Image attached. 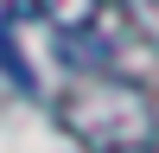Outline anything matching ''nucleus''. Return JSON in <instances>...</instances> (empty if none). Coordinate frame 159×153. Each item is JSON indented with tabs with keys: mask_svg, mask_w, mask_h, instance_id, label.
Here are the masks:
<instances>
[{
	"mask_svg": "<svg viewBox=\"0 0 159 153\" xmlns=\"http://www.w3.org/2000/svg\"><path fill=\"white\" fill-rule=\"evenodd\" d=\"M57 128L89 153H153L159 147V109L134 76L89 70L57 96Z\"/></svg>",
	"mask_w": 159,
	"mask_h": 153,
	"instance_id": "nucleus-1",
	"label": "nucleus"
},
{
	"mask_svg": "<svg viewBox=\"0 0 159 153\" xmlns=\"http://www.w3.org/2000/svg\"><path fill=\"white\" fill-rule=\"evenodd\" d=\"M38 13H45L57 32H96V13H102V0H32Z\"/></svg>",
	"mask_w": 159,
	"mask_h": 153,
	"instance_id": "nucleus-2",
	"label": "nucleus"
},
{
	"mask_svg": "<svg viewBox=\"0 0 159 153\" xmlns=\"http://www.w3.org/2000/svg\"><path fill=\"white\" fill-rule=\"evenodd\" d=\"M115 7L127 13V26H134L147 45H159V0H115Z\"/></svg>",
	"mask_w": 159,
	"mask_h": 153,
	"instance_id": "nucleus-3",
	"label": "nucleus"
},
{
	"mask_svg": "<svg viewBox=\"0 0 159 153\" xmlns=\"http://www.w3.org/2000/svg\"><path fill=\"white\" fill-rule=\"evenodd\" d=\"M0 70H7L13 83H19V89H32V70L19 64V51H13V38H7V26H0Z\"/></svg>",
	"mask_w": 159,
	"mask_h": 153,
	"instance_id": "nucleus-4",
	"label": "nucleus"
}]
</instances>
